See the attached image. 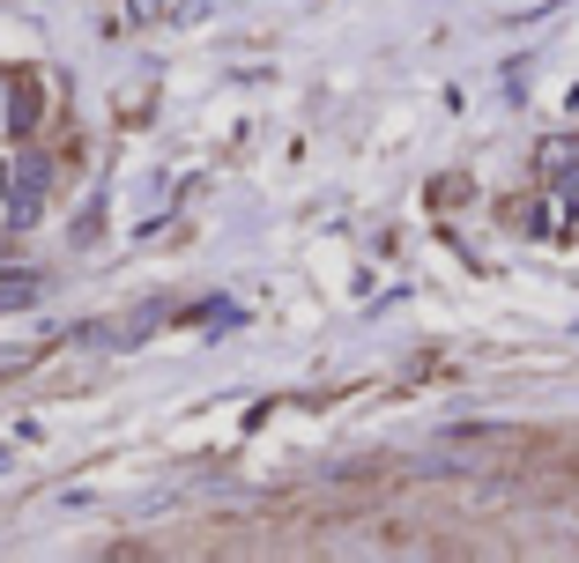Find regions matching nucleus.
<instances>
[{
	"label": "nucleus",
	"instance_id": "nucleus-1",
	"mask_svg": "<svg viewBox=\"0 0 579 563\" xmlns=\"http://www.w3.org/2000/svg\"><path fill=\"white\" fill-rule=\"evenodd\" d=\"M8 120H15V82L0 75V126H8Z\"/></svg>",
	"mask_w": 579,
	"mask_h": 563
}]
</instances>
